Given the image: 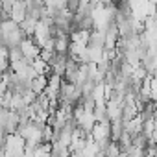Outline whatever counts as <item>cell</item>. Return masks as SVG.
I'll return each instance as SVG.
<instances>
[{
    "mask_svg": "<svg viewBox=\"0 0 157 157\" xmlns=\"http://www.w3.org/2000/svg\"><path fill=\"white\" fill-rule=\"evenodd\" d=\"M26 39V33L21 30V26L11 21V19H4L0 21V44L6 50L17 48L22 41Z\"/></svg>",
    "mask_w": 157,
    "mask_h": 157,
    "instance_id": "cell-1",
    "label": "cell"
},
{
    "mask_svg": "<svg viewBox=\"0 0 157 157\" xmlns=\"http://www.w3.org/2000/svg\"><path fill=\"white\" fill-rule=\"evenodd\" d=\"M89 139H91L100 150H104V148L111 142V122H109V120H105V122H96L94 128H93L91 133H89Z\"/></svg>",
    "mask_w": 157,
    "mask_h": 157,
    "instance_id": "cell-2",
    "label": "cell"
},
{
    "mask_svg": "<svg viewBox=\"0 0 157 157\" xmlns=\"http://www.w3.org/2000/svg\"><path fill=\"white\" fill-rule=\"evenodd\" d=\"M19 122H21V117L13 109H10V107H0V126L4 128V131L8 135L17 133Z\"/></svg>",
    "mask_w": 157,
    "mask_h": 157,
    "instance_id": "cell-3",
    "label": "cell"
},
{
    "mask_svg": "<svg viewBox=\"0 0 157 157\" xmlns=\"http://www.w3.org/2000/svg\"><path fill=\"white\" fill-rule=\"evenodd\" d=\"M19 48H21L24 59H28L30 63H32L33 59H37V57H39V52H41V48L35 44V41H33L32 37H26V39L19 44Z\"/></svg>",
    "mask_w": 157,
    "mask_h": 157,
    "instance_id": "cell-4",
    "label": "cell"
},
{
    "mask_svg": "<svg viewBox=\"0 0 157 157\" xmlns=\"http://www.w3.org/2000/svg\"><path fill=\"white\" fill-rule=\"evenodd\" d=\"M10 19L15 21L17 24H21V22L26 19V4L22 2V0H17V2H15V6H13L11 11H10Z\"/></svg>",
    "mask_w": 157,
    "mask_h": 157,
    "instance_id": "cell-5",
    "label": "cell"
},
{
    "mask_svg": "<svg viewBox=\"0 0 157 157\" xmlns=\"http://www.w3.org/2000/svg\"><path fill=\"white\" fill-rule=\"evenodd\" d=\"M104 41H105V32L93 30V32L89 33L87 46H89V48H100V50H104Z\"/></svg>",
    "mask_w": 157,
    "mask_h": 157,
    "instance_id": "cell-6",
    "label": "cell"
},
{
    "mask_svg": "<svg viewBox=\"0 0 157 157\" xmlns=\"http://www.w3.org/2000/svg\"><path fill=\"white\" fill-rule=\"evenodd\" d=\"M70 48V35H56L54 37V52L56 54H68Z\"/></svg>",
    "mask_w": 157,
    "mask_h": 157,
    "instance_id": "cell-7",
    "label": "cell"
},
{
    "mask_svg": "<svg viewBox=\"0 0 157 157\" xmlns=\"http://www.w3.org/2000/svg\"><path fill=\"white\" fill-rule=\"evenodd\" d=\"M46 85H48V76H37L35 80H32V91H33L37 96L44 93Z\"/></svg>",
    "mask_w": 157,
    "mask_h": 157,
    "instance_id": "cell-8",
    "label": "cell"
},
{
    "mask_svg": "<svg viewBox=\"0 0 157 157\" xmlns=\"http://www.w3.org/2000/svg\"><path fill=\"white\" fill-rule=\"evenodd\" d=\"M37 22H39V21L26 17V19H24L19 26H21V30L26 33V37H32V35H33V32H35V28H37Z\"/></svg>",
    "mask_w": 157,
    "mask_h": 157,
    "instance_id": "cell-9",
    "label": "cell"
},
{
    "mask_svg": "<svg viewBox=\"0 0 157 157\" xmlns=\"http://www.w3.org/2000/svg\"><path fill=\"white\" fill-rule=\"evenodd\" d=\"M6 139H8V133L4 131V128L0 126V151L4 150V144H6Z\"/></svg>",
    "mask_w": 157,
    "mask_h": 157,
    "instance_id": "cell-10",
    "label": "cell"
},
{
    "mask_svg": "<svg viewBox=\"0 0 157 157\" xmlns=\"http://www.w3.org/2000/svg\"><path fill=\"white\" fill-rule=\"evenodd\" d=\"M6 93H8V85L4 83V80H2V78H0V98H2Z\"/></svg>",
    "mask_w": 157,
    "mask_h": 157,
    "instance_id": "cell-11",
    "label": "cell"
},
{
    "mask_svg": "<svg viewBox=\"0 0 157 157\" xmlns=\"http://www.w3.org/2000/svg\"><path fill=\"white\" fill-rule=\"evenodd\" d=\"M0 21H2V8H0Z\"/></svg>",
    "mask_w": 157,
    "mask_h": 157,
    "instance_id": "cell-12",
    "label": "cell"
},
{
    "mask_svg": "<svg viewBox=\"0 0 157 157\" xmlns=\"http://www.w3.org/2000/svg\"><path fill=\"white\" fill-rule=\"evenodd\" d=\"M0 46H2V44H0Z\"/></svg>",
    "mask_w": 157,
    "mask_h": 157,
    "instance_id": "cell-13",
    "label": "cell"
}]
</instances>
